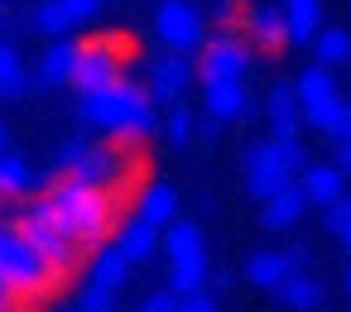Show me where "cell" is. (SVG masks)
I'll return each mask as SVG.
<instances>
[{"label": "cell", "instance_id": "8d00e7d4", "mask_svg": "<svg viewBox=\"0 0 351 312\" xmlns=\"http://www.w3.org/2000/svg\"><path fill=\"white\" fill-rule=\"evenodd\" d=\"M140 307H145V312H178V293H173V288H159V293H149Z\"/></svg>", "mask_w": 351, "mask_h": 312}, {"label": "cell", "instance_id": "7c38bea8", "mask_svg": "<svg viewBox=\"0 0 351 312\" xmlns=\"http://www.w3.org/2000/svg\"><path fill=\"white\" fill-rule=\"evenodd\" d=\"M241 173H245V192H250L255 202H265L269 192H279L284 183H293V173L279 164V154H274L269 140L245 144V154H241Z\"/></svg>", "mask_w": 351, "mask_h": 312}, {"label": "cell", "instance_id": "8fae6325", "mask_svg": "<svg viewBox=\"0 0 351 312\" xmlns=\"http://www.w3.org/2000/svg\"><path fill=\"white\" fill-rule=\"evenodd\" d=\"M68 173H73V178H82V183H97V187H111V192H116V187H121V178L130 173V159H125L121 140H116V144H97V140H87Z\"/></svg>", "mask_w": 351, "mask_h": 312}, {"label": "cell", "instance_id": "1f68e13d", "mask_svg": "<svg viewBox=\"0 0 351 312\" xmlns=\"http://www.w3.org/2000/svg\"><path fill=\"white\" fill-rule=\"evenodd\" d=\"M207 25L212 29H236L241 25V0H212V5H207Z\"/></svg>", "mask_w": 351, "mask_h": 312}, {"label": "cell", "instance_id": "9c48e42d", "mask_svg": "<svg viewBox=\"0 0 351 312\" xmlns=\"http://www.w3.org/2000/svg\"><path fill=\"white\" fill-rule=\"evenodd\" d=\"M293 96H298V111H303V125H308V130H327V120H332V111H337V101H341L337 77H332V68H322V63H313V68L298 73Z\"/></svg>", "mask_w": 351, "mask_h": 312}, {"label": "cell", "instance_id": "44dd1931", "mask_svg": "<svg viewBox=\"0 0 351 312\" xmlns=\"http://www.w3.org/2000/svg\"><path fill=\"white\" fill-rule=\"evenodd\" d=\"M73 63H77V39L58 34V39L44 49L39 68H34V87H68V77H73Z\"/></svg>", "mask_w": 351, "mask_h": 312}, {"label": "cell", "instance_id": "74e56055", "mask_svg": "<svg viewBox=\"0 0 351 312\" xmlns=\"http://www.w3.org/2000/svg\"><path fill=\"white\" fill-rule=\"evenodd\" d=\"M284 255H289V264H293V269H308V264H313V250H308V245H289Z\"/></svg>", "mask_w": 351, "mask_h": 312}, {"label": "cell", "instance_id": "f1b7e54d", "mask_svg": "<svg viewBox=\"0 0 351 312\" xmlns=\"http://www.w3.org/2000/svg\"><path fill=\"white\" fill-rule=\"evenodd\" d=\"M164 130H169V144H178V149H183V144L193 140V111H188L183 101H173V106H169V125H164Z\"/></svg>", "mask_w": 351, "mask_h": 312}, {"label": "cell", "instance_id": "d6a6232c", "mask_svg": "<svg viewBox=\"0 0 351 312\" xmlns=\"http://www.w3.org/2000/svg\"><path fill=\"white\" fill-rule=\"evenodd\" d=\"M178 312H217V293H207V283L188 288V293H178Z\"/></svg>", "mask_w": 351, "mask_h": 312}, {"label": "cell", "instance_id": "bcb514c9", "mask_svg": "<svg viewBox=\"0 0 351 312\" xmlns=\"http://www.w3.org/2000/svg\"><path fill=\"white\" fill-rule=\"evenodd\" d=\"M0 216H5V197H0Z\"/></svg>", "mask_w": 351, "mask_h": 312}, {"label": "cell", "instance_id": "7402d4cb", "mask_svg": "<svg viewBox=\"0 0 351 312\" xmlns=\"http://www.w3.org/2000/svg\"><path fill=\"white\" fill-rule=\"evenodd\" d=\"M269 293H274V302H284V307H293V312H313V307H322V283H317L308 269L284 274V283L269 288Z\"/></svg>", "mask_w": 351, "mask_h": 312}, {"label": "cell", "instance_id": "ac0fdd59", "mask_svg": "<svg viewBox=\"0 0 351 312\" xmlns=\"http://www.w3.org/2000/svg\"><path fill=\"white\" fill-rule=\"evenodd\" d=\"M111 240H116V250H121L130 264H145V259L159 255V226H149L145 216H125V221H116Z\"/></svg>", "mask_w": 351, "mask_h": 312}, {"label": "cell", "instance_id": "4dcf8cb0", "mask_svg": "<svg viewBox=\"0 0 351 312\" xmlns=\"http://www.w3.org/2000/svg\"><path fill=\"white\" fill-rule=\"evenodd\" d=\"M73 307H77V312H111V307H116V293H111V288L87 283V288L73 298Z\"/></svg>", "mask_w": 351, "mask_h": 312}, {"label": "cell", "instance_id": "ba28073f", "mask_svg": "<svg viewBox=\"0 0 351 312\" xmlns=\"http://www.w3.org/2000/svg\"><path fill=\"white\" fill-rule=\"evenodd\" d=\"M197 82H221V77H245L250 73V44L236 39L231 29H217L212 39L197 44Z\"/></svg>", "mask_w": 351, "mask_h": 312}, {"label": "cell", "instance_id": "cb8c5ba5", "mask_svg": "<svg viewBox=\"0 0 351 312\" xmlns=\"http://www.w3.org/2000/svg\"><path fill=\"white\" fill-rule=\"evenodd\" d=\"M279 5H284L289 44H308V39L322 29V0H279Z\"/></svg>", "mask_w": 351, "mask_h": 312}, {"label": "cell", "instance_id": "5bb4252c", "mask_svg": "<svg viewBox=\"0 0 351 312\" xmlns=\"http://www.w3.org/2000/svg\"><path fill=\"white\" fill-rule=\"evenodd\" d=\"M241 25H245V44H250V49H260V53H274V49H284V44H289V29H284V5H279V0L250 5V10L241 15Z\"/></svg>", "mask_w": 351, "mask_h": 312}, {"label": "cell", "instance_id": "e575fe53", "mask_svg": "<svg viewBox=\"0 0 351 312\" xmlns=\"http://www.w3.org/2000/svg\"><path fill=\"white\" fill-rule=\"evenodd\" d=\"M101 5H106V0H63V10H68L73 25H92L101 15Z\"/></svg>", "mask_w": 351, "mask_h": 312}, {"label": "cell", "instance_id": "d590c367", "mask_svg": "<svg viewBox=\"0 0 351 312\" xmlns=\"http://www.w3.org/2000/svg\"><path fill=\"white\" fill-rule=\"evenodd\" d=\"M322 135L327 140H351V101H337V111H332V120H327Z\"/></svg>", "mask_w": 351, "mask_h": 312}, {"label": "cell", "instance_id": "4fadbf2b", "mask_svg": "<svg viewBox=\"0 0 351 312\" xmlns=\"http://www.w3.org/2000/svg\"><path fill=\"white\" fill-rule=\"evenodd\" d=\"M202 111L207 116H217L221 125L226 120H250V116H260V106L245 96V77H221V82H202Z\"/></svg>", "mask_w": 351, "mask_h": 312}, {"label": "cell", "instance_id": "60d3db41", "mask_svg": "<svg viewBox=\"0 0 351 312\" xmlns=\"http://www.w3.org/2000/svg\"><path fill=\"white\" fill-rule=\"evenodd\" d=\"M10 302H15V293H10V288H5V278H0V312H5V307H10Z\"/></svg>", "mask_w": 351, "mask_h": 312}, {"label": "cell", "instance_id": "6da1fadb", "mask_svg": "<svg viewBox=\"0 0 351 312\" xmlns=\"http://www.w3.org/2000/svg\"><path fill=\"white\" fill-rule=\"evenodd\" d=\"M44 202L53 207V221H58L82 250L111 240V231H116V221H121L116 192H111V187H97V183H82V178H73V173H53L49 187H44Z\"/></svg>", "mask_w": 351, "mask_h": 312}, {"label": "cell", "instance_id": "e0dca14e", "mask_svg": "<svg viewBox=\"0 0 351 312\" xmlns=\"http://www.w3.org/2000/svg\"><path fill=\"white\" fill-rule=\"evenodd\" d=\"M260 207H265V211H260V226H265V231H289V226L303 221L308 197H303V187H298V178H293V183H284L279 192H269Z\"/></svg>", "mask_w": 351, "mask_h": 312}, {"label": "cell", "instance_id": "4316f807", "mask_svg": "<svg viewBox=\"0 0 351 312\" xmlns=\"http://www.w3.org/2000/svg\"><path fill=\"white\" fill-rule=\"evenodd\" d=\"M29 92V73L20 63V49L0 39V101H20Z\"/></svg>", "mask_w": 351, "mask_h": 312}, {"label": "cell", "instance_id": "ffe728a7", "mask_svg": "<svg viewBox=\"0 0 351 312\" xmlns=\"http://www.w3.org/2000/svg\"><path fill=\"white\" fill-rule=\"evenodd\" d=\"M49 178H53V173H34V168H29L20 154H10V149L0 154V197H5V202H10V197H34V192H44Z\"/></svg>", "mask_w": 351, "mask_h": 312}, {"label": "cell", "instance_id": "f546056e", "mask_svg": "<svg viewBox=\"0 0 351 312\" xmlns=\"http://www.w3.org/2000/svg\"><path fill=\"white\" fill-rule=\"evenodd\" d=\"M269 144H274V154H279V164H284L289 173H298V168L308 164V149H303L298 135H289V140H274V135H269Z\"/></svg>", "mask_w": 351, "mask_h": 312}, {"label": "cell", "instance_id": "52a82bcc", "mask_svg": "<svg viewBox=\"0 0 351 312\" xmlns=\"http://www.w3.org/2000/svg\"><path fill=\"white\" fill-rule=\"evenodd\" d=\"M154 34H159L164 49L197 53V44L207 39V15L193 5V0H159L154 5Z\"/></svg>", "mask_w": 351, "mask_h": 312}, {"label": "cell", "instance_id": "83f0119b", "mask_svg": "<svg viewBox=\"0 0 351 312\" xmlns=\"http://www.w3.org/2000/svg\"><path fill=\"white\" fill-rule=\"evenodd\" d=\"M29 25H34L39 34H49V39H58V34H73V29H77V25L68 20V10H63V0H39Z\"/></svg>", "mask_w": 351, "mask_h": 312}, {"label": "cell", "instance_id": "277c9868", "mask_svg": "<svg viewBox=\"0 0 351 312\" xmlns=\"http://www.w3.org/2000/svg\"><path fill=\"white\" fill-rule=\"evenodd\" d=\"M10 226H15V231H20V235H25V240L53 264V269H58V278H68L73 269H82V255H87V250H82V245L53 221V207L44 202V192H34V197L10 216Z\"/></svg>", "mask_w": 351, "mask_h": 312}, {"label": "cell", "instance_id": "836d02e7", "mask_svg": "<svg viewBox=\"0 0 351 312\" xmlns=\"http://www.w3.org/2000/svg\"><path fill=\"white\" fill-rule=\"evenodd\" d=\"M346 221H351V197H346V192H341V197H332V202H327V207H322V226H327V231H332V235H337V231H341V226H346Z\"/></svg>", "mask_w": 351, "mask_h": 312}, {"label": "cell", "instance_id": "ab89813d", "mask_svg": "<svg viewBox=\"0 0 351 312\" xmlns=\"http://www.w3.org/2000/svg\"><path fill=\"white\" fill-rule=\"evenodd\" d=\"M231 283H236V274H231V269H217V274H212V293H226Z\"/></svg>", "mask_w": 351, "mask_h": 312}, {"label": "cell", "instance_id": "7a4b0ae2", "mask_svg": "<svg viewBox=\"0 0 351 312\" xmlns=\"http://www.w3.org/2000/svg\"><path fill=\"white\" fill-rule=\"evenodd\" d=\"M77 120L101 130V135H111V140H121V144H140V140H149L159 130V106L149 101V92L140 82L116 77V82H106L97 92H82Z\"/></svg>", "mask_w": 351, "mask_h": 312}, {"label": "cell", "instance_id": "b9f144b4", "mask_svg": "<svg viewBox=\"0 0 351 312\" xmlns=\"http://www.w3.org/2000/svg\"><path fill=\"white\" fill-rule=\"evenodd\" d=\"M10 149V130H5V120H0V154Z\"/></svg>", "mask_w": 351, "mask_h": 312}, {"label": "cell", "instance_id": "3957f363", "mask_svg": "<svg viewBox=\"0 0 351 312\" xmlns=\"http://www.w3.org/2000/svg\"><path fill=\"white\" fill-rule=\"evenodd\" d=\"M0 278H5V288L15 293V302H44L63 278H58V269L0 216Z\"/></svg>", "mask_w": 351, "mask_h": 312}, {"label": "cell", "instance_id": "ee69618b", "mask_svg": "<svg viewBox=\"0 0 351 312\" xmlns=\"http://www.w3.org/2000/svg\"><path fill=\"white\" fill-rule=\"evenodd\" d=\"M0 34H5V5H0Z\"/></svg>", "mask_w": 351, "mask_h": 312}, {"label": "cell", "instance_id": "603a6c76", "mask_svg": "<svg viewBox=\"0 0 351 312\" xmlns=\"http://www.w3.org/2000/svg\"><path fill=\"white\" fill-rule=\"evenodd\" d=\"M135 216H145L149 226H169L173 216H178V192H173V183H145L140 187V202H135Z\"/></svg>", "mask_w": 351, "mask_h": 312}, {"label": "cell", "instance_id": "f6af8a7d", "mask_svg": "<svg viewBox=\"0 0 351 312\" xmlns=\"http://www.w3.org/2000/svg\"><path fill=\"white\" fill-rule=\"evenodd\" d=\"M346 298H351V269H346Z\"/></svg>", "mask_w": 351, "mask_h": 312}, {"label": "cell", "instance_id": "2e32d148", "mask_svg": "<svg viewBox=\"0 0 351 312\" xmlns=\"http://www.w3.org/2000/svg\"><path fill=\"white\" fill-rule=\"evenodd\" d=\"M265 120H269V135H274V140L303 135V111H298L293 82H274V87L265 92Z\"/></svg>", "mask_w": 351, "mask_h": 312}, {"label": "cell", "instance_id": "9a60e30c", "mask_svg": "<svg viewBox=\"0 0 351 312\" xmlns=\"http://www.w3.org/2000/svg\"><path fill=\"white\" fill-rule=\"evenodd\" d=\"M87 259V283H97V288H111V293H121L125 283H130V259L116 250V240H101V245H92V255H82Z\"/></svg>", "mask_w": 351, "mask_h": 312}, {"label": "cell", "instance_id": "5b68a950", "mask_svg": "<svg viewBox=\"0 0 351 312\" xmlns=\"http://www.w3.org/2000/svg\"><path fill=\"white\" fill-rule=\"evenodd\" d=\"M159 245L169 255V288L173 293H188V288H202L207 283V240L193 221H169L159 231Z\"/></svg>", "mask_w": 351, "mask_h": 312}, {"label": "cell", "instance_id": "d4e9b609", "mask_svg": "<svg viewBox=\"0 0 351 312\" xmlns=\"http://www.w3.org/2000/svg\"><path fill=\"white\" fill-rule=\"evenodd\" d=\"M284 274H293V264H289L284 250H255V255L245 259V283H255V288H265V293L279 288Z\"/></svg>", "mask_w": 351, "mask_h": 312}, {"label": "cell", "instance_id": "484cf974", "mask_svg": "<svg viewBox=\"0 0 351 312\" xmlns=\"http://www.w3.org/2000/svg\"><path fill=\"white\" fill-rule=\"evenodd\" d=\"M308 44H313V58H317L322 68H346V63H351V29H341V25H327V20H322V29H317Z\"/></svg>", "mask_w": 351, "mask_h": 312}, {"label": "cell", "instance_id": "f35d334b", "mask_svg": "<svg viewBox=\"0 0 351 312\" xmlns=\"http://www.w3.org/2000/svg\"><path fill=\"white\" fill-rule=\"evenodd\" d=\"M337 168L351 178V140H337Z\"/></svg>", "mask_w": 351, "mask_h": 312}, {"label": "cell", "instance_id": "d6986e66", "mask_svg": "<svg viewBox=\"0 0 351 312\" xmlns=\"http://www.w3.org/2000/svg\"><path fill=\"white\" fill-rule=\"evenodd\" d=\"M293 178H298V187H303L308 207H327L332 197H341V192H346V173H341L337 164H313V159H308Z\"/></svg>", "mask_w": 351, "mask_h": 312}, {"label": "cell", "instance_id": "30bf717a", "mask_svg": "<svg viewBox=\"0 0 351 312\" xmlns=\"http://www.w3.org/2000/svg\"><path fill=\"white\" fill-rule=\"evenodd\" d=\"M121 44L116 39H92V44H77V63H73V87L77 92H97V87H106V82H116L121 77Z\"/></svg>", "mask_w": 351, "mask_h": 312}, {"label": "cell", "instance_id": "7bdbcfd3", "mask_svg": "<svg viewBox=\"0 0 351 312\" xmlns=\"http://www.w3.org/2000/svg\"><path fill=\"white\" fill-rule=\"evenodd\" d=\"M337 240H341V245H346V250H351V221H346V226H341V231H337Z\"/></svg>", "mask_w": 351, "mask_h": 312}, {"label": "cell", "instance_id": "8992f818", "mask_svg": "<svg viewBox=\"0 0 351 312\" xmlns=\"http://www.w3.org/2000/svg\"><path fill=\"white\" fill-rule=\"evenodd\" d=\"M193 82H197V68H193V58L178 53V49H154V53L145 58V92H149L154 106L183 101Z\"/></svg>", "mask_w": 351, "mask_h": 312}]
</instances>
